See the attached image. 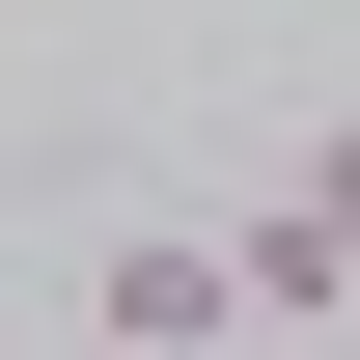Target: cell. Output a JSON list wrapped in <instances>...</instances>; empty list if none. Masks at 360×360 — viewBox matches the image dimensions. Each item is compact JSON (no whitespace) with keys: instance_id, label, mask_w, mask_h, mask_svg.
I'll use <instances>...</instances> for the list:
<instances>
[{"instance_id":"cell-1","label":"cell","mask_w":360,"mask_h":360,"mask_svg":"<svg viewBox=\"0 0 360 360\" xmlns=\"http://www.w3.org/2000/svg\"><path fill=\"white\" fill-rule=\"evenodd\" d=\"M84 333H111V360H194V333H250V250H222V222H111V250H84Z\"/></svg>"},{"instance_id":"cell-2","label":"cell","mask_w":360,"mask_h":360,"mask_svg":"<svg viewBox=\"0 0 360 360\" xmlns=\"http://www.w3.org/2000/svg\"><path fill=\"white\" fill-rule=\"evenodd\" d=\"M222 250H250V305H360V111H333V139H305V167H277V194H250V222H222Z\"/></svg>"}]
</instances>
